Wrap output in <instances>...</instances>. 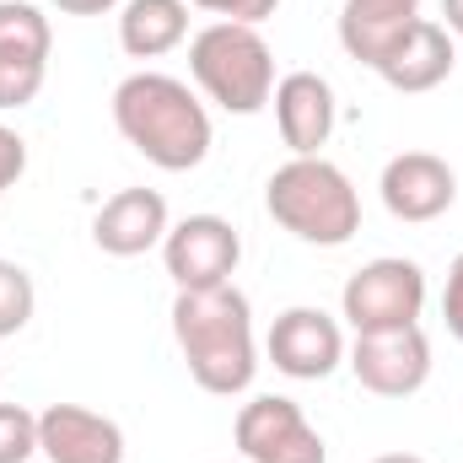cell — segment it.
I'll use <instances>...</instances> for the list:
<instances>
[{
    "mask_svg": "<svg viewBox=\"0 0 463 463\" xmlns=\"http://www.w3.org/2000/svg\"><path fill=\"white\" fill-rule=\"evenodd\" d=\"M118 135L162 173H189L211 156V114L189 81L162 71H135L114 87Z\"/></svg>",
    "mask_w": 463,
    "mask_h": 463,
    "instance_id": "6da1fadb",
    "label": "cell"
},
{
    "mask_svg": "<svg viewBox=\"0 0 463 463\" xmlns=\"http://www.w3.org/2000/svg\"><path fill=\"white\" fill-rule=\"evenodd\" d=\"M173 340L184 350L189 377L205 393H242L259 372L253 345V307L237 286H205V291H178L173 297Z\"/></svg>",
    "mask_w": 463,
    "mask_h": 463,
    "instance_id": "7a4b0ae2",
    "label": "cell"
},
{
    "mask_svg": "<svg viewBox=\"0 0 463 463\" xmlns=\"http://www.w3.org/2000/svg\"><path fill=\"white\" fill-rule=\"evenodd\" d=\"M264 211L313 248H345L361 232V194L329 156H291L264 184Z\"/></svg>",
    "mask_w": 463,
    "mask_h": 463,
    "instance_id": "3957f363",
    "label": "cell"
},
{
    "mask_svg": "<svg viewBox=\"0 0 463 463\" xmlns=\"http://www.w3.org/2000/svg\"><path fill=\"white\" fill-rule=\"evenodd\" d=\"M189 71L200 92L227 114H259L275 98V54L248 22H211L205 33H194Z\"/></svg>",
    "mask_w": 463,
    "mask_h": 463,
    "instance_id": "277c9868",
    "label": "cell"
},
{
    "mask_svg": "<svg viewBox=\"0 0 463 463\" xmlns=\"http://www.w3.org/2000/svg\"><path fill=\"white\" fill-rule=\"evenodd\" d=\"M426 313V269L415 259H372L340 291V318L355 335L410 329Z\"/></svg>",
    "mask_w": 463,
    "mask_h": 463,
    "instance_id": "5b68a950",
    "label": "cell"
},
{
    "mask_svg": "<svg viewBox=\"0 0 463 463\" xmlns=\"http://www.w3.org/2000/svg\"><path fill=\"white\" fill-rule=\"evenodd\" d=\"M237 448L248 463H329L324 453V437L313 431V420L302 415L297 399H280V393H259L237 410V426H232Z\"/></svg>",
    "mask_w": 463,
    "mask_h": 463,
    "instance_id": "8992f818",
    "label": "cell"
},
{
    "mask_svg": "<svg viewBox=\"0 0 463 463\" xmlns=\"http://www.w3.org/2000/svg\"><path fill=\"white\" fill-rule=\"evenodd\" d=\"M49 16L27 0H0V109H27L49 76Z\"/></svg>",
    "mask_w": 463,
    "mask_h": 463,
    "instance_id": "52a82bcc",
    "label": "cell"
},
{
    "mask_svg": "<svg viewBox=\"0 0 463 463\" xmlns=\"http://www.w3.org/2000/svg\"><path fill=\"white\" fill-rule=\"evenodd\" d=\"M350 372L366 393L377 399H410L426 388L431 377V340L420 335V324L410 329H388V335H355L350 345Z\"/></svg>",
    "mask_w": 463,
    "mask_h": 463,
    "instance_id": "ba28073f",
    "label": "cell"
},
{
    "mask_svg": "<svg viewBox=\"0 0 463 463\" xmlns=\"http://www.w3.org/2000/svg\"><path fill=\"white\" fill-rule=\"evenodd\" d=\"M162 259H167V275L178 280V291L227 286L242 259V237L222 216H184L162 237Z\"/></svg>",
    "mask_w": 463,
    "mask_h": 463,
    "instance_id": "9c48e42d",
    "label": "cell"
},
{
    "mask_svg": "<svg viewBox=\"0 0 463 463\" xmlns=\"http://www.w3.org/2000/svg\"><path fill=\"white\" fill-rule=\"evenodd\" d=\"M377 194H383L393 222H437L458 200V173L437 151H399L383 167Z\"/></svg>",
    "mask_w": 463,
    "mask_h": 463,
    "instance_id": "30bf717a",
    "label": "cell"
},
{
    "mask_svg": "<svg viewBox=\"0 0 463 463\" xmlns=\"http://www.w3.org/2000/svg\"><path fill=\"white\" fill-rule=\"evenodd\" d=\"M269 361L297 383H318L345 361V335L324 307H286L269 329Z\"/></svg>",
    "mask_w": 463,
    "mask_h": 463,
    "instance_id": "8fae6325",
    "label": "cell"
},
{
    "mask_svg": "<svg viewBox=\"0 0 463 463\" xmlns=\"http://www.w3.org/2000/svg\"><path fill=\"white\" fill-rule=\"evenodd\" d=\"M38 453L49 463H124V431L87 404H49L38 415Z\"/></svg>",
    "mask_w": 463,
    "mask_h": 463,
    "instance_id": "7c38bea8",
    "label": "cell"
},
{
    "mask_svg": "<svg viewBox=\"0 0 463 463\" xmlns=\"http://www.w3.org/2000/svg\"><path fill=\"white\" fill-rule=\"evenodd\" d=\"M275 124L291 156H324L335 135V87L318 71H291L275 81Z\"/></svg>",
    "mask_w": 463,
    "mask_h": 463,
    "instance_id": "4fadbf2b",
    "label": "cell"
},
{
    "mask_svg": "<svg viewBox=\"0 0 463 463\" xmlns=\"http://www.w3.org/2000/svg\"><path fill=\"white\" fill-rule=\"evenodd\" d=\"M167 237V200L156 189H118L92 216V242L109 259H135Z\"/></svg>",
    "mask_w": 463,
    "mask_h": 463,
    "instance_id": "5bb4252c",
    "label": "cell"
},
{
    "mask_svg": "<svg viewBox=\"0 0 463 463\" xmlns=\"http://www.w3.org/2000/svg\"><path fill=\"white\" fill-rule=\"evenodd\" d=\"M453 60H458L453 33H448L442 22L420 16V22L388 49V60L377 65V76H383L393 92H431V87H442V81L453 76Z\"/></svg>",
    "mask_w": 463,
    "mask_h": 463,
    "instance_id": "9a60e30c",
    "label": "cell"
},
{
    "mask_svg": "<svg viewBox=\"0 0 463 463\" xmlns=\"http://www.w3.org/2000/svg\"><path fill=\"white\" fill-rule=\"evenodd\" d=\"M420 22V0H345L340 5V43L355 65H383L388 49Z\"/></svg>",
    "mask_w": 463,
    "mask_h": 463,
    "instance_id": "2e32d148",
    "label": "cell"
},
{
    "mask_svg": "<svg viewBox=\"0 0 463 463\" xmlns=\"http://www.w3.org/2000/svg\"><path fill=\"white\" fill-rule=\"evenodd\" d=\"M189 38V0H124L118 43L129 60H162Z\"/></svg>",
    "mask_w": 463,
    "mask_h": 463,
    "instance_id": "e0dca14e",
    "label": "cell"
},
{
    "mask_svg": "<svg viewBox=\"0 0 463 463\" xmlns=\"http://www.w3.org/2000/svg\"><path fill=\"white\" fill-rule=\"evenodd\" d=\"M33 307H38L33 275H27L22 264L0 259V340L22 335V329H27V318H33Z\"/></svg>",
    "mask_w": 463,
    "mask_h": 463,
    "instance_id": "ac0fdd59",
    "label": "cell"
},
{
    "mask_svg": "<svg viewBox=\"0 0 463 463\" xmlns=\"http://www.w3.org/2000/svg\"><path fill=\"white\" fill-rule=\"evenodd\" d=\"M38 453V415L22 404H0V463H27Z\"/></svg>",
    "mask_w": 463,
    "mask_h": 463,
    "instance_id": "d6986e66",
    "label": "cell"
},
{
    "mask_svg": "<svg viewBox=\"0 0 463 463\" xmlns=\"http://www.w3.org/2000/svg\"><path fill=\"white\" fill-rule=\"evenodd\" d=\"M189 5L216 11L222 22H248V27H259L264 16H275V5H280V0H189Z\"/></svg>",
    "mask_w": 463,
    "mask_h": 463,
    "instance_id": "ffe728a7",
    "label": "cell"
},
{
    "mask_svg": "<svg viewBox=\"0 0 463 463\" xmlns=\"http://www.w3.org/2000/svg\"><path fill=\"white\" fill-rule=\"evenodd\" d=\"M22 173H27V140H22L16 129L0 124V194H5Z\"/></svg>",
    "mask_w": 463,
    "mask_h": 463,
    "instance_id": "44dd1931",
    "label": "cell"
},
{
    "mask_svg": "<svg viewBox=\"0 0 463 463\" xmlns=\"http://www.w3.org/2000/svg\"><path fill=\"white\" fill-rule=\"evenodd\" d=\"M442 318H448V335L463 345V253L448 269V291H442Z\"/></svg>",
    "mask_w": 463,
    "mask_h": 463,
    "instance_id": "7402d4cb",
    "label": "cell"
},
{
    "mask_svg": "<svg viewBox=\"0 0 463 463\" xmlns=\"http://www.w3.org/2000/svg\"><path fill=\"white\" fill-rule=\"evenodd\" d=\"M60 11H71V16H103V11H114L118 0H54Z\"/></svg>",
    "mask_w": 463,
    "mask_h": 463,
    "instance_id": "603a6c76",
    "label": "cell"
},
{
    "mask_svg": "<svg viewBox=\"0 0 463 463\" xmlns=\"http://www.w3.org/2000/svg\"><path fill=\"white\" fill-rule=\"evenodd\" d=\"M442 16H448V33L463 38V0H442Z\"/></svg>",
    "mask_w": 463,
    "mask_h": 463,
    "instance_id": "cb8c5ba5",
    "label": "cell"
},
{
    "mask_svg": "<svg viewBox=\"0 0 463 463\" xmlns=\"http://www.w3.org/2000/svg\"><path fill=\"white\" fill-rule=\"evenodd\" d=\"M372 463H426V458H415V453H383V458H372Z\"/></svg>",
    "mask_w": 463,
    "mask_h": 463,
    "instance_id": "d4e9b609",
    "label": "cell"
}]
</instances>
